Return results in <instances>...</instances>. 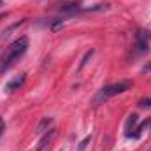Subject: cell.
<instances>
[{"label":"cell","mask_w":151,"mask_h":151,"mask_svg":"<svg viewBox=\"0 0 151 151\" xmlns=\"http://www.w3.org/2000/svg\"><path fill=\"white\" fill-rule=\"evenodd\" d=\"M27 49H28V39L27 37H19V39H16L14 42H11L5 47V51H4V55L0 58V72L4 74L16 62H19V58L27 53Z\"/></svg>","instance_id":"obj_1"},{"label":"cell","mask_w":151,"mask_h":151,"mask_svg":"<svg viewBox=\"0 0 151 151\" xmlns=\"http://www.w3.org/2000/svg\"><path fill=\"white\" fill-rule=\"evenodd\" d=\"M132 84H134L132 81L123 79V81L111 83V84H107V86L100 88V90L97 91V95L93 97V106H99V104L106 102V100H107V99H111V97H116V95H121V93L128 91V90L132 88Z\"/></svg>","instance_id":"obj_2"},{"label":"cell","mask_w":151,"mask_h":151,"mask_svg":"<svg viewBox=\"0 0 151 151\" xmlns=\"http://www.w3.org/2000/svg\"><path fill=\"white\" fill-rule=\"evenodd\" d=\"M150 42H151V34L150 30L146 28H139L137 34H135V47L139 53H144L150 49Z\"/></svg>","instance_id":"obj_3"},{"label":"cell","mask_w":151,"mask_h":151,"mask_svg":"<svg viewBox=\"0 0 151 151\" xmlns=\"http://www.w3.org/2000/svg\"><path fill=\"white\" fill-rule=\"evenodd\" d=\"M55 135H56V130L51 127L47 132H44V134H42V137H40V141H39L37 150H35V151H44L47 146H49V144H51V141L55 139Z\"/></svg>","instance_id":"obj_4"},{"label":"cell","mask_w":151,"mask_h":151,"mask_svg":"<svg viewBox=\"0 0 151 151\" xmlns=\"http://www.w3.org/2000/svg\"><path fill=\"white\" fill-rule=\"evenodd\" d=\"M25 81H27V74H19V76H16L14 79H11L7 84H5V91L7 93H11V91H14V90H19L23 84H25Z\"/></svg>","instance_id":"obj_5"},{"label":"cell","mask_w":151,"mask_h":151,"mask_svg":"<svg viewBox=\"0 0 151 151\" xmlns=\"http://www.w3.org/2000/svg\"><path fill=\"white\" fill-rule=\"evenodd\" d=\"M53 127V118H42L40 119V123L37 125V134H44V132H47L49 128Z\"/></svg>","instance_id":"obj_6"},{"label":"cell","mask_w":151,"mask_h":151,"mask_svg":"<svg viewBox=\"0 0 151 151\" xmlns=\"http://www.w3.org/2000/svg\"><path fill=\"white\" fill-rule=\"evenodd\" d=\"M137 114H132V116H128V119H127V125H125V132L128 134L130 132V128H134L135 125H137Z\"/></svg>","instance_id":"obj_7"},{"label":"cell","mask_w":151,"mask_h":151,"mask_svg":"<svg viewBox=\"0 0 151 151\" xmlns=\"http://www.w3.org/2000/svg\"><path fill=\"white\" fill-rule=\"evenodd\" d=\"M93 53H95V49H90V51H86V53H84V56L81 58V63H79V67H77V72H79V70H81L86 63H88V60L93 56Z\"/></svg>","instance_id":"obj_8"},{"label":"cell","mask_w":151,"mask_h":151,"mask_svg":"<svg viewBox=\"0 0 151 151\" xmlns=\"http://www.w3.org/2000/svg\"><path fill=\"white\" fill-rule=\"evenodd\" d=\"M90 141H91V135H86V137L77 144V151H84V150H86V146L90 144Z\"/></svg>","instance_id":"obj_9"},{"label":"cell","mask_w":151,"mask_h":151,"mask_svg":"<svg viewBox=\"0 0 151 151\" xmlns=\"http://www.w3.org/2000/svg\"><path fill=\"white\" fill-rule=\"evenodd\" d=\"M139 106H141V107H151V99L150 97L141 99V100H139Z\"/></svg>","instance_id":"obj_10"},{"label":"cell","mask_w":151,"mask_h":151,"mask_svg":"<svg viewBox=\"0 0 151 151\" xmlns=\"http://www.w3.org/2000/svg\"><path fill=\"white\" fill-rule=\"evenodd\" d=\"M142 72H144V74H148V72H151V62H150V63H146V65L142 67Z\"/></svg>","instance_id":"obj_11"},{"label":"cell","mask_w":151,"mask_h":151,"mask_svg":"<svg viewBox=\"0 0 151 151\" xmlns=\"http://www.w3.org/2000/svg\"><path fill=\"white\" fill-rule=\"evenodd\" d=\"M4 130H5V123H4V119L0 118V137H2V134H4Z\"/></svg>","instance_id":"obj_12"},{"label":"cell","mask_w":151,"mask_h":151,"mask_svg":"<svg viewBox=\"0 0 151 151\" xmlns=\"http://www.w3.org/2000/svg\"><path fill=\"white\" fill-rule=\"evenodd\" d=\"M2 4H4V0H0V7H2Z\"/></svg>","instance_id":"obj_13"}]
</instances>
